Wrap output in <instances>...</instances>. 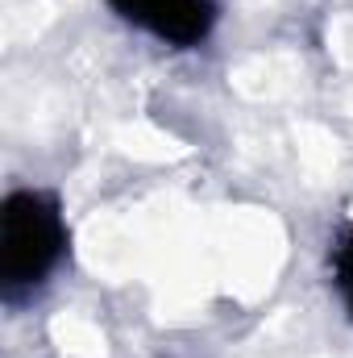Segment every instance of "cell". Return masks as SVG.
Returning a JSON list of instances; mask_svg holds the SVG:
<instances>
[{"label":"cell","mask_w":353,"mask_h":358,"mask_svg":"<svg viewBox=\"0 0 353 358\" xmlns=\"http://www.w3.org/2000/svg\"><path fill=\"white\" fill-rule=\"evenodd\" d=\"M67 250V221L54 192L17 187L0 213V296L8 304L33 296Z\"/></svg>","instance_id":"6da1fadb"},{"label":"cell","mask_w":353,"mask_h":358,"mask_svg":"<svg viewBox=\"0 0 353 358\" xmlns=\"http://www.w3.org/2000/svg\"><path fill=\"white\" fill-rule=\"evenodd\" d=\"M108 8L167 46H200L216 25V0H108Z\"/></svg>","instance_id":"7a4b0ae2"},{"label":"cell","mask_w":353,"mask_h":358,"mask_svg":"<svg viewBox=\"0 0 353 358\" xmlns=\"http://www.w3.org/2000/svg\"><path fill=\"white\" fill-rule=\"evenodd\" d=\"M333 283H337V292L353 317V229H345L333 246Z\"/></svg>","instance_id":"3957f363"}]
</instances>
